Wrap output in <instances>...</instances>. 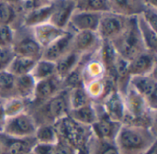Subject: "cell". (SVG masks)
<instances>
[{
    "label": "cell",
    "mask_w": 157,
    "mask_h": 154,
    "mask_svg": "<svg viewBox=\"0 0 157 154\" xmlns=\"http://www.w3.org/2000/svg\"><path fill=\"white\" fill-rule=\"evenodd\" d=\"M114 142L119 154H144L156 144V130L121 124Z\"/></svg>",
    "instance_id": "obj_1"
},
{
    "label": "cell",
    "mask_w": 157,
    "mask_h": 154,
    "mask_svg": "<svg viewBox=\"0 0 157 154\" xmlns=\"http://www.w3.org/2000/svg\"><path fill=\"white\" fill-rule=\"evenodd\" d=\"M125 118L122 124L156 130L157 110L153 109L133 88L129 86L123 95Z\"/></svg>",
    "instance_id": "obj_2"
},
{
    "label": "cell",
    "mask_w": 157,
    "mask_h": 154,
    "mask_svg": "<svg viewBox=\"0 0 157 154\" xmlns=\"http://www.w3.org/2000/svg\"><path fill=\"white\" fill-rule=\"evenodd\" d=\"M27 112L33 118L37 127L40 125H55L59 120L68 116L70 112L68 90H63L41 104L28 106Z\"/></svg>",
    "instance_id": "obj_3"
},
{
    "label": "cell",
    "mask_w": 157,
    "mask_h": 154,
    "mask_svg": "<svg viewBox=\"0 0 157 154\" xmlns=\"http://www.w3.org/2000/svg\"><path fill=\"white\" fill-rule=\"evenodd\" d=\"M117 53L125 61L129 62L141 52L147 51L142 39L136 17H131L124 30L111 41Z\"/></svg>",
    "instance_id": "obj_4"
},
{
    "label": "cell",
    "mask_w": 157,
    "mask_h": 154,
    "mask_svg": "<svg viewBox=\"0 0 157 154\" xmlns=\"http://www.w3.org/2000/svg\"><path fill=\"white\" fill-rule=\"evenodd\" d=\"M59 140H62L74 148L80 149L87 145L90 138L92 137L91 127L82 125L69 116L64 117L59 120L55 125Z\"/></svg>",
    "instance_id": "obj_5"
},
{
    "label": "cell",
    "mask_w": 157,
    "mask_h": 154,
    "mask_svg": "<svg viewBox=\"0 0 157 154\" xmlns=\"http://www.w3.org/2000/svg\"><path fill=\"white\" fill-rule=\"evenodd\" d=\"M14 30V39L11 46L14 54L31 58L36 61L40 59L43 49L37 42L32 28L21 25Z\"/></svg>",
    "instance_id": "obj_6"
},
{
    "label": "cell",
    "mask_w": 157,
    "mask_h": 154,
    "mask_svg": "<svg viewBox=\"0 0 157 154\" xmlns=\"http://www.w3.org/2000/svg\"><path fill=\"white\" fill-rule=\"evenodd\" d=\"M129 18L128 17L111 11L104 12L100 16L97 33L102 41L111 42L124 30Z\"/></svg>",
    "instance_id": "obj_7"
},
{
    "label": "cell",
    "mask_w": 157,
    "mask_h": 154,
    "mask_svg": "<svg viewBox=\"0 0 157 154\" xmlns=\"http://www.w3.org/2000/svg\"><path fill=\"white\" fill-rule=\"evenodd\" d=\"M37 125L27 111L7 118L1 133L14 138H30L34 137Z\"/></svg>",
    "instance_id": "obj_8"
},
{
    "label": "cell",
    "mask_w": 157,
    "mask_h": 154,
    "mask_svg": "<svg viewBox=\"0 0 157 154\" xmlns=\"http://www.w3.org/2000/svg\"><path fill=\"white\" fill-rule=\"evenodd\" d=\"M130 86L144 98L150 107L157 110L156 72L146 75L132 76Z\"/></svg>",
    "instance_id": "obj_9"
},
{
    "label": "cell",
    "mask_w": 157,
    "mask_h": 154,
    "mask_svg": "<svg viewBox=\"0 0 157 154\" xmlns=\"http://www.w3.org/2000/svg\"><path fill=\"white\" fill-rule=\"evenodd\" d=\"M78 65L81 72L83 85L106 76V69L100 56V49L93 53L82 55Z\"/></svg>",
    "instance_id": "obj_10"
},
{
    "label": "cell",
    "mask_w": 157,
    "mask_h": 154,
    "mask_svg": "<svg viewBox=\"0 0 157 154\" xmlns=\"http://www.w3.org/2000/svg\"><path fill=\"white\" fill-rule=\"evenodd\" d=\"M95 106L98 111V118L91 126L92 135L100 140L114 141L121 127V123L110 119L104 113L99 104H95Z\"/></svg>",
    "instance_id": "obj_11"
},
{
    "label": "cell",
    "mask_w": 157,
    "mask_h": 154,
    "mask_svg": "<svg viewBox=\"0 0 157 154\" xmlns=\"http://www.w3.org/2000/svg\"><path fill=\"white\" fill-rule=\"evenodd\" d=\"M63 90H64L63 79L56 74L48 79L37 82L33 98L28 106H36L41 104L55 96Z\"/></svg>",
    "instance_id": "obj_12"
},
{
    "label": "cell",
    "mask_w": 157,
    "mask_h": 154,
    "mask_svg": "<svg viewBox=\"0 0 157 154\" xmlns=\"http://www.w3.org/2000/svg\"><path fill=\"white\" fill-rule=\"evenodd\" d=\"M101 45L102 40L97 31H78L74 33L72 51L81 56L98 51Z\"/></svg>",
    "instance_id": "obj_13"
},
{
    "label": "cell",
    "mask_w": 157,
    "mask_h": 154,
    "mask_svg": "<svg viewBox=\"0 0 157 154\" xmlns=\"http://www.w3.org/2000/svg\"><path fill=\"white\" fill-rule=\"evenodd\" d=\"M127 68L131 77L153 73L157 70V53L144 51L129 61Z\"/></svg>",
    "instance_id": "obj_14"
},
{
    "label": "cell",
    "mask_w": 157,
    "mask_h": 154,
    "mask_svg": "<svg viewBox=\"0 0 157 154\" xmlns=\"http://www.w3.org/2000/svg\"><path fill=\"white\" fill-rule=\"evenodd\" d=\"M101 14L102 13L75 9L66 28H69L74 32L97 31Z\"/></svg>",
    "instance_id": "obj_15"
},
{
    "label": "cell",
    "mask_w": 157,
    "mask_h": 154,
    "mask_svg": "<svg viewBox=\"0 0 157 154\" xmlns=\"http://www.w3.org/2000/svg\"><path fill=\"white\" fill-rule=\"evenodd\" d=\"M51 7L49 22L60 28L66 29L70 18L75 10V2L72 0H53Z\"/></svg>",
    "instance_id": "obj_16"
},
{
    "label": "cell",
    "mask_w": 157,
    "mask_h": 154,
    "mask_svg": "<svg viewBox=\"0 0 157 154\" xmlns=\"http://www.w3.org/2000/svg\"><path fill=\"white\" fill-rule=\"evenodd\" d=\"M74 33L75 32L71 29L66 28V32L63 36H61L48 47L43 49L41 59L56 62L59 59L72 51V39Z\"/></svg>",
    "instance_id": "obj_17"
},
{
    "label": "cell",
    "mask_w": 157,
    "mask_h": 154,
    "mask_svg": "<svg viewBox=\"0 0 157 154\" xmlns=\"http://www.w3.org/2000/svg\"><path fill=\"white\" fill-rule=\"evenodd\" d=\"M104 113L113 121L123 123L125 118V107L123 96L114 89L100 104Z\"/></svg>",
    "instance_id": "obj_18"
},
{
    "label": "cell",
    "mask_w": 157,
    "mask_h": 154,
    "mask_svg": "<svg viewBox=\"0 0 157 154\" xmlns=\"http://www.w3.org/2000/svg\"><path fill=\"white\" fill-rule=\"evenodd\" d=\"M2 154H28L36 143L34 137L14 138L0 133Z\"/></svg>",
    "instance_id": "obj_19"
},
{
    "label": "cell",
    "mask_w": 157,
    "mask_h": 154,
    "mask_svg": "<svg viewBox=\"0 0 157 154\" xmlns=\"http://www.w3.org/2000/svg\"><path fill=\"white\" fill-rule=\"evenodd\" d=\"M84 88L91 102L94 104H100L114 89H116L114 82L107 75L84 85Z\"/></svg>",
    "instance_id": "obj_20"
},
{
    "label": "cell",
    "mask_w": 157,
    "mask_h": 154,
    "mask_svg": "<svg viewBox=\"0 0 157 154\" xmlns=\"http://www.w3.org/2000/svg\"><path fill=\"white\" fill-rule=\"evenodd\" d=\"M31 28L37 42L42 49L48 47L66 32V29L60 28L51 22H46Z\"/></svg>",
    "instance_id": "obj_21"
},
{
    "label": "cell",
    "mask_w": 157,
    "mask_h": 154,
    "mask_svg": "<svg viewBox=\"0 0 157 154\" xmlns=\"http://www.w3.org/2000/svg\"><path fill=\"white\" fill-rule=\"evenodd\" d=\"M23 4L13 5L0 1V24L11 26L15 29L23 25Z\"/></svg>",
    "instance_id": "obj_22"
},
{
    "label": "cell",
    "mask_w": 157,
    "mask_h": 154,
    "mask_svg": "<svg viewBox=\"0 0 157 154\" xmlns=\"http://www.w3.org/2000/svg\"><path fill=\"white\" fill-rule=\"evenodd\" d=\"M111 12L131 17L142 14L145 7L144 0H109Z\"/></svg>",
    "instance_id": "obj_23"
},
{
    "label": "cell",
    "mask_w": 157,
    "mask_h": 154,
    "mask_svg": "<svg viewBox=\"0 0 157 154\" xmlns=\"http://www.w3.org/2000/svg\"><path fill=\"white\" fill-rule=\"evenodd\" d=\"M100 56L106 69V75L114 82L115 72L121 56L117 53L110 41H102L100 48Z\"/></svg>",
    "instance_id": "obj_24"
},
{
    "label": "cell",
    "mask_w": 157,
    "mask_h": 154,
    "mask_svg": "<svg viewBox=\"0 0 157 154\" xmlns=\"http://www.w3.org/2000/svg\"><path fill=\"white\" fill-rule=\"evenodd\" d=\"M51 4L47 6H35L27 10L23 15V25L29 28H34L38 25L50 21Z\"/></svg>",
    "instance_id": "obj_25"
},
{
    "label": "cell",
    "mask_w": 157,
    "mask_h": 154,
    "mask_svg": "<svg viewBox=\"0 0 157 154\" xmlns=\"http://www.w3.org/2000/svg\"><path fill=\"white\" fill-rule=\"evenodd\" d=\"M37 82L30 73L16 77L15 96L29 103L34 96Z\"/></svg>",
    "instance_id": "obj_26"
},
{
    "label": "cell",
    "mask_w": 157,
    "mask_h": 154,
    "mask_svg": "<svg viewBox=\"0 0 157 154\" xmlns=\"http://www.w3.org/2000/svg\"><path fill=\"white\" fill-rule=\"evenodd\" d=\"M136 20L145 49L151 52L157 53L156 29L154 28L151 25H149L141 15L136 16Z\"/></svg>",
    "instance_id": "obj_27"
},
{
    "label": "cell",
    "mask_w": 157,
    "mask_h": 154,
    "mask_svg": "<svg viewBox=\"0 0 157 154\" xmlns=\"http://www.w3.org/2000/svg\"><path fill=\"white\" fill-rule=\"evenodd\" d=\"M68 116L82 125L91 127L98 118V111L95 104L90 103L84 107L70 110Z\"/></svg>",
    "instance_id": "obj_28"
},
{
    "label": "cell",
    "mask_w": 157,
    "mask_h": 154,
    "mask_svg": "<svg viewBox=\"0 0 157 154\" xmlns=\"http://www.w3.org/2000/svg\"><path fill=\"white\" fill-rule=\"evenodd\" d=\"M80 59L81 55L75 52L74 51H70L55 62L56 75L63 80L72 71L76 68L80 62Z\"/></svg>",
    "instance_id": "obj_29"
},
{
    "label": "cell",
    "mask_w": 157,
    "mask_h": 154,
    "mask_svg": "<svg viewBox=\"0 0 157 154\" xmlns=\"http://www.w3.org/2000/svg\"><path fill=\"white\" fill-rule=\"evenodd\" d=\"M37 61L31 58L15 55L10 64L8 65L6 71H8L15 77L26 75L31 73Z\"/></svg>",
    "instance_id": "obj_30"
},
{
    "label": "cell",
    "mask_w": 157,
    "mask_h": 154,
    "mask_svg": "<svg viewBox=\"0 0 157 154\" xmlns=\"http://www.w3.org/2000/svg\"><path fill=\"white\" fill-rule=\"evenodd\" d=\"M30 74L36 82L48 79L56 74L55 62L40 58L36 62Z\"/></svg>",
    "instance_id": "obj_31"
},
{
    "label": "cell",
    "mask_w": 157,
    "mask_h": 154,
    "mask_svg": "<svg viewBox=\"0 0 157 154\" xmlns=\"http://www.w3.org/2000/svg\"><path fill=\"white\" fill-rule=\"evenodd\" d=\"M87 149L89 154H119L114 141L100 140L93 135L87 143Z\"/></svg>",
    "instance_id": "obj_32"
},
{
    "label": "cell",
    "mask_w": 157,
    "mask_h": 154,
    "mask_svg": "<svg viewBox=\"0 0 157 154\" xmlns=\"http://www.w3.org/2000/svg\"><path fill=\"white\" fill-rule=\"evenodd\" d=\"M34 139L36 142L56 144L59 141V136L54 125H40L37 127Z\"/></svg>",
    "instance_id": "obj_33"
},
{
    "label": "cell",
    "mask_w": 157,
    "mask_h": 154,
    "mask_svg": "<svg viewBox=\"0 0 157 154\" xmlns=\"http://www.w3.org/2000/svg\"><path fill=\"white\" fill-rule=\"evenodd\" d=\"M29 103L16 96L2 100V108L6 118H10L27 111Z\"/></svg>",
    "instance_id": "obj_34"
},
{
    "label": "cell",
    "mask_w": 157,
    "mask_h": 154,
    "mask_svg": "<svg viewBox=\"0 0 157 154\" xmlns=\"http://www.w3.org/2000/svg\"><path fill=\"white\" fill-rule=\"evenodd\" d=\"M16 77L8 71L0 72V99L5 100L15 96Z\"/></svg>",
    "instance_id": "obj_35"
},
{
    "label": "cell",
    "mask_w": 157,
    "mask_h": 154,
    "mask_svg": "<svg viewBox=\"0 0 157 154\" xmlns=\"http://www.w3.org/2000/svg\"><path fill=\"white\" fill-rule=\"evenodd\" d=\"M75 9L98 13L110 11L109 0H76Z\"/></svg>",
    "instance_id": "obj_36"
},
{
    "label": "cell",
    "mask_w": 157,
    "mask_h": 154,
    "mask_svg": "<svg viewBox=\"0 0 157 154\" xmlns=\"http://www.w3.org/2000/svg\"><path fill=\"white\" fill-rule=\"evenodd\" d=\"M68 96H69L70 110L75 109V108H78V107H84L86 105L92 103L84 86H79V87H75V88L68 90Z\"/></svg>",
    "instance_id": "obj_37"
},
{
    "label": "cell",
    "mask_w": 157,
    "mask_h": 154,
    "mask_svg": "<svg viewBox=\"0 0 157 154\" xmlns=\"http://www.w3.org/2000/svg\"><path fill=\"white\" fill-rule=\"evenodd\" d=\"M14 28L11 26L0 24V47H11L14 39Z\"/></svg>",
    "instance_id": "obj_38"
},
{
    "label": "cell",
    "mask_w": 157,
    "mask_h": 154,
    "mask_svg": "<svg viewBox=\"0 0 157 154\" xmlns=\"http://www.w3.org/2000/svg\"><path fill=\"white\" fill-rule=\"evenodd\" d=\"M15 54L11 47H0V72L6 71Z\"/></svg>",
    "instance_id": "obj_39"
},
{
    "label": "cell",
    "mask_w": 157,
    "mask_h": 154,
    "mask_svg": "<svg viewBox=\"0 0 157 154\" xmlns=\"http://www.w3.org/2000/svg\"><path fill=\"white\" fill-rule=\"evenodd\" d=\"M141 16L154 28H157V7L145 6Z\"/></svg>",
    "instance_id": "obj_40"
},
{
    "label": "cell",
    "mask_w": 157,
    "mask_h": 154,
    "mask_svg": "<svg viewBox=\"0 0 157 154\" xmlns=\"http://www.w3.org/2000/svg\"><path fill=\"white\" fill-rule=\"evenodd\" d=\"M77 150L68 144L67 142L59 140L54 147L53 154H76Z\"/></svg>",
    "instance_id": "obj_41"
},
{
    "label": "cell",
    "mask_w": 157,
    "mask_h": 154,
    "mask_svg": "<svg viewBox=\"0 0 157 154\" xmlns=\"http://www.w3.org/2000/svg\"><path fill=\"white\" fill-rule=\"evenodd\" d=\"M54 147L55 144L36 142L32 148L31 152H33L34 154H53Z\"/></svg>",
    "instance_id": "obj_42"
},
{
    "label": "cell",
    "mask_w": 157,
    "mask_h": 154,
    "mask_svg": "<svg viewBox=\"0 0 157 154\" xmlns=\"http://www.w3.org/2000/svg\"><path fill=\"white\" fill-rule=\"evenodd\" d=\"M53 0H31L29 3H24L23 2V7H24V13L35 6H47L52 4Z\"/></svg>",
    "instance_id": "obj_43"
},
{
    "label": "cell",
    "mask_w": 157,
    "mask_h": 154,
    "mask_svg": "<svg viewBox=\"0 0 157 154\" xmlns=\"http://www.w3.org/2000/svg\"><path fill=\"white\" fill-rule=\"evenodd\" d=\"M6 117L4 113V110L2 108V103L0 104V133L2 132L3 130V128L5 126V123H6Z\"/></svg>",
    "instance_id": "obj_44"
},
{
    "label": "cell",
    "mask_w": 157,
    "mask_h": 154,
    "mask_svg": "<svg viewBox=\"0 0 157 154\" xmlns=\"http://www.w3.org/2000/svg\"><path fill=\"white\" fill-rule=\"evenodd\" d=\"M145 6H153L157 7V0H144Z\"/></svg>",
    "instance_id": "obj_45"
},
{
    "label": "cell",
    "mask_w": 157,
    "mask_h": 154,
    "mask_svg": "<svg viewBox=\"0 0 157 154\" xmlns=\"http://www.w3.org/2000/svg\"><path fill=\"white\" fill-rule=\"evenodd\" d=\"M76 154H89L88 153V149H87V145L80 148V149H77V153Z\"/></svg>",
    "instance_id": "obj_46"
},
{
    "label": "cell",
    "mask_w": 157,
    "mask_h": 154,
    "mask_svg": "<svg viewBox=\"0 0 157 154\" xmlns=\"http://www.w3.org/2000/svg\"><path fill=\"white\" fill-rule=\"evenodd\" d=\"M2 2H6V3H10L13 5H22L23 1L22 0H0Z\"/></svg>",
    "instance_id": "obj_47"
},
{
    "label": "cell",
    "mask_w": 157,
    "mask_h": 154,
    "mask_svg": "<svg viewBox=\"0 0 157 154\" xmlns=\"http://www.w3.org/2000/svg\"><path fill=\"white\" fill-rule=\"evenodd\" d=\"M144 154H157V147L156 144L155 146H153L147 152H145Z\"/></svg>",
    "instance_id": "obj_48"
},
{
    "label": "cell",
    "mask_w": 157,
    "mask_h": 154,
    "mask_svg": "<svg viewBox=\"0 0 157 154\" xmlns=\"http://www.w3.org/2000/svg\"><path fill=\"white\" fill-rule=\"evenodd\" d=\"M22 1H23L24 3H29V2H30L31 0H22Z\"/></svg>",
    "instance_id": "obj_49"
},
{
    "label": "cell",
    "mask_w": 157,
    "mask_h": 154,
    "mask_svg": "<svg viewBox=\"0 0 157 154\" xmlns=\"http://www.w3.org/2000/svg\"><path fill=\"white\" fill-rule=\"evenodd\" d=\"M0 154H2V149H1V141H0Z\"/></svg>",
    "instance_id": "obj_50"
},
{
    "label": "cell",
    "mask_w": 157,
    "mask_h": 154,
    "mask_svg": "<svg viewBox=\"0 0 157 154\" xmlns=\"http://www.w3.org/2000/svg\"><path fill=\"white\" fill-rule=\"evenodd\" d=\"M28 154H34L33 152H29V153H28Z\"/></svg>",
    "instance_id": "obj_51"
},
{
    "label": "cell",
    "mask_w": 157,
    "mask_h": 154,
    "mask_svg": "<svg viewBox=\"0 0 157 154\" xmlns=\"http://www.w3.org/2000/svg\"><path fill=\"white\" fill-rule=\"evenodd\" d=\"M1 103H2V100H1V99H0V104H1Z\"/></svg>",
    "instance_id": "obj_52"
},
{
    "label": "cell",
    "mask_w": 157,
    "mask_h": 154,
    "mask_svg": "<svg viewBox=\"0 0 157 154\" xmlns=\"http://www.w3.org/2000/svg\"><path fill=\"white\" fill-rule=\"evenodd\" d=\"M72 1H75H75H76V0H72Z\"/></svg>",
    "instance_id": "obj_53"
}]
</instances>
